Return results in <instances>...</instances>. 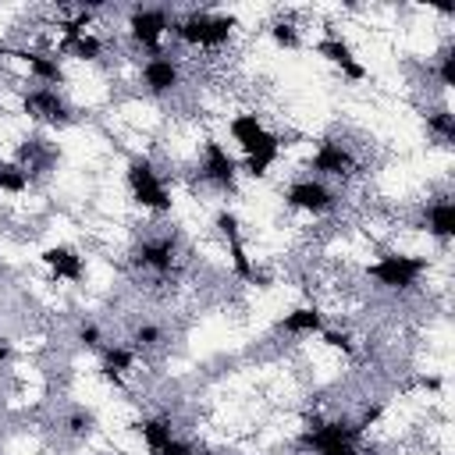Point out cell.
<instances>
[{"label":"cell","instance_id":"1","mask_svg":"<svg viewBox=\"0 0 455 455\" xmlns=\"http://www.w3.org/2000/svg\"><path fill=\"white\" fill-rule=\"evenodd\" d=\"M235 28H238V18L213 11V7H188L185 14H174V21H171V36L181 46L199 50V53L224 50L235 39Z\"/></svg>","mask_w":455,"mask_h":455},{"label":"cell","instance_id":"2","mask_svg":"<svg viewBox=\"0 0 455 455\" xmlns=\"http://www.w3.org/2000/svg\"><path fill=\"white\" fill-rule=\"evenodd\" d=\"M430 267H434L430 256H419V252H380L373 263L363 267V274L380 291L405 295L423 281V274H430Z\"/></svg>","mask_w":455,"mask_h":455},{"label":"cell","instance_id":"3","mask_svg":"<svg viewBox=\"0 0 455 455\" xmlns=\"http://www.w3.org/2000/svg\"><path fill=\"white\" fill-rule=\"evenodd\" d=\"M124 185L135 206H142L146 213H171L174 196L164 181V174L156 171V164L149 156H132L124 167Z\"/></svg>","mask_w":455,"mask_h":455},{"label":"cell","instance_id":"4","mask_svg":"<svg viewBox=\"0 0 455 455\" xmlns=\"http://www.w3.org/2000/svg\"><path fill=\"white\" fill-rule=\"evenodd\" d=\"M213 228H217V235H220L224 245H228L231 274H235L238 281H245V284L267 288V284H270V274H263V270L252 263V256H249V249H245V238H242V220H238V213L228 210V206H220V210L213 213Z\"/></svg>","mask_w":455,"mask_h":455},{"label":"cell","instance_id":"5","mask_svg":"<svg viewBox=\"0 0 455 455\" xmlns=\"http://www.w3.org/2000/svg\"><path fill=\"white\" fill-rule=\"evenodd\" d=\"M171 21H174V11L139 4V7L128 11L124 28H128V39H132L139 50H146L149 57H156V53H164V36L171 32Z\"/></svg>","mask_w":455,"mask_h":455},{"label":"cell","instance_id":"6","mask_svg":"<svg viewBox=\"0 0 455 455\" xmlns=\"http://www.w3.org/2000/svg\"><path fill=\"white\" fill-rule=\"evenodd\" d=\"M306 167H309L313 178H320V181H327V178L348 181V178H355V171H359V156H355V149H352L348 142H341V139H320V142L313 146Z\"/></svg>","mask_w":455,"mask_h":455},{"label":"cell","instance_id":"7","mask_svg":"<svg viewBox=\"0 0 455 455\" xmlns=\"http://www.w3.org/2000/svg\"><path fill=\"white\" fill-rule=\"evenodd\" d=\"M199 181L213 192H235L238 188V160L228 153L220 139H203L199 146Z\"/></svg>","mask_w":455,"mask_h":455},{"label":"cell","instance_id":"8","mask_svg":"<svg viewBox=\"0 0 455 455\" xmlns=\"http://www.w3.org/2000/svg\"><path fill=\"white\" fill-rule=\"evenodd\" d=\"M178 256H181V238L174 231H160V235H149V238H142L135 245L132 263L139 270L153 274V277H167V274H174Z\"/></svg>","mask_w":455,"mask_h":455},{"label":"cell","instance_id":"9","mask_svg":"<svg viewBox=\"0 0 455 455\" xmlns=\"http://www.w3.org/2000/svg\"><path fill=\"white\" fill-rule=\"evenodd\" d=\"M284 206H291L299 213H309V217H327V213L338 210V192L327 181L306 174V178H295L284 188Z\"/></svg>","mask_w":455,"mask_h":455},{"label":"cell","instance_id":"10","mask_svg":"<svg viewBox=\"0 0 455 455\" xmlns=\"http://www.w3.org/2000/svg\"><path fill=\"white\" fill-rule=\"evenodd\" d=\"M21 110L32 117V121H39V124H68L71 121V107H68V100L60 96V89H50V85H36V89H28L25 96H21Z\"/></svg>","mask_w":455,"mask_h":455},{"label":"cell","instance_id":"11","mask_svg":"<svg viewBox=\"0 0 455 455\" xmlns=\"http://www.w3.org/2000/svg\"><path fill=\"white\" fill-rule=\"evenodd\" d=\"M281 149H284V135H277L274 128H267L249 149H242V160H238V174H245V178H267L270 174V167L277 164V156H281Z\"/></svg>","mask_w":455,"mask_h":455},{"label":"cell","instance_id":"12","mask_svg":"<svg viewBox=\"0 0 455 455\" xmlns=\"http://www.w3.org/2000/svg\"><path fill=\"white\" fill-rule=\"evenodd\" d=\"M139 82L149 96H171L178 92L181 85V64L171 57V53H156V57H146L142 68H139Z\"/></svg>","mask_w":455,"mask_h":455},{"label":"cell","instance_id":"13","mask_svg":"<svg viewBox=\"0 0 455 455\" xmlns=\"http://www.w3.org/2000/svg\"><path fill=\"white\" fill-rule=\"evenodd\" d=\"M316 57H323V60H331L338 71H341V78H348V82H363L370 71L355 60V53H352V46H348V39H341L338 32H327L323 39H316Z\"/></svg>","mask_w":455,"mask_h":455},{"label":"cell","instance_id":"14","mask_svg":"<svg viewBox=\"0 0 455 455\" xmlns=\"http://www.w3.org/2000/svg\"><path fill=\"white\" fill-rule=\"evenodd\" d=\"M14 60L25 64V71L39 82V85H50L57 89L64 82V64L53 50H36V46H14Z\"/></svg>","mask_w":455,"mask_h":455},{"label":"cell","instance_id":"15","mask_svg":"<svg viewBox=\"0 0 455 455\" xmlns=\"http://www.w3.org/2000/svg\"><path fill=\"white\" fill-rule=\"evenodd\" d=\"M423 228H427V235L430 238H437L441 245H448L451 238H455V199L448 196V192H441V196H434L427 206H423Z\"/></svg>","mask_w":455,"mask_h":455},{"label":"cell","instance_id":"16","mask_svg":"<svg viewBox=\"0 0 455 455\" xmlns=\"http://www.w3.org/2000/svg\"><path fill=\"white\" fill-rule=\"evenodd\" d=\"M39 259L50 267V274L57 281H68V284L85 281V256L78 249H71V245H50V249L39 252Z\"/></svg>","mask_w":455,"mask_h":455},{"label":"cell","instance_id":"17","mask_svg":"<svg viewBox=\"0 0 455 455\" xmlns=\"http://www.w3.org/2000/svg\"><path fill=\"white\" fill-rule=\"evenodd\" d=\"M327 327V313L320 306H295L277 320V331L288 338H313Z\"/></svg>","mask_w":455,"mask_h":455},{"label":"cell","instance_id":"18","mask_svg":"<svg viewBox=\"0 0 455 455\" xmlns=\"http://www.w3.org/2000/svg\"><path fill=\"white\" fill-rule=\"evenodd\" d=\"M100 373H103V380L107 384H114V387H124V373H132L135 370V359H139V352L132 348V345H121V341H114V345H103L100 348Z\"/></svg>","mask_w":455,"mask_h":455},{"label":"cell","instance_id":"19","mask_svg":"<svg viewBox=\"0 0 455 455\" xmlns=\"http://www.w3.org/2000/svg\"><path fill=\"white\" fill-rule=\"evenodd\" d=\"M135 430H139V437H142V444H146L149 455H160V451L178 437L171 416H142V419L135 423Z\"/></svg>","mask_w":455,"mask_h":455},{"label":"cell","instance_id":"20","mask_svg":"<svg viewBox=\"0 0 455 455\" xmlns=\"http://www.w3.org/2000/svg\"><path fill=\"white\" fill-rule=\"evenodd\" d=\"M263 132H267V121L256 110H238V114L228 117V135H231V142L238 149H249Z\"/></svg>","mask_w":455,"mask_h":455},{"label":"cell","instance_id":"21","mask_svg":"<svg viewBox=\"0 0 455 455\" xmlns=\"http://www.w3.org/2000/svg\"><path fill=\"white\" fill-rule=\"evenodd\" d=\"M57 57H71V60H100L103 57V39L96 32H85V36H71V39H57Z\"/></svg>","mask_w":455,"mask_h":455},{"label":"cell","instance_id":"22","mask_svg":"<svg viewBox=\"0 0 455 455\" xmlns=\"http://www.w3.org/2000/svg\"><path fill=\"white\" fill-rule=\"evenodd\" d=\"M427 135H430L437 146H451V142H455V114H451L448 107L427 110Z\"/></svg>","mask_w":455,"mask_h":455},{"label":"cell","instance_id":"23","mask_svg":"<svg viewBox=\"0 0 455 455\" xmlns=\"http://www.w3.org/2000/svg\"><path fill=\"white\" fill-rule=\"evenodd\" d=\"M28 185H32V174L18 160H0V192L4 196H21V192H28Z\"/></svg>","mask_w":455,"mask_h":455},{"label":"cell","instance_id":"24","mask_svg":"<svg viewBox=\"0 0 455 455\" xmlns=\"http://www.w3.org/2000/svg\"><path fill=\"white\" fill-rule=\"evenodd\" d=\"M160 341H164V327H160V323L142 320V323L132 327V348H135V352H149V348H156Z\"/></svg>","mask_w":455,"mask_h":455},{"label":"cell","instance_id":"25","mask_svg":"<svg viewBox=\"0 0 455 455\" xmlns=\"http://www.w3.org/2000/svg\"><path fill=\"white\" fill-rule=\"evenodd\" d=\"M316 338H320L331 352H341V355H355V352H359V345H355L352 331H345V327H323Z\"/></svg>","mask_w":455,"mask_h":455},{"label":"cell","instance_id":"26","mask_svg":"<svg viewBox=\"0 0 455 455\" xmlns=\"http://www.w3.org/2000/svg\"><path fill=\"white\" fill-rule=\"evenodd\" d=\"M270 39H274V46H281V50H299V25L295 21H288V18H277V21H270Z\"/></svg>","mask_w":455,"mask_h":455},{"label":"cell","instance_id":"27","mask_svg":"<svg viewBox=\"0 0 455 455\" xmlns=\"http://www.w3.org/2000/svg\"><path fill=\"white\" fill-rule=\"evenodd\" d=\"M434 75H437V85H441V89H455V46H451V43L437 53Z\"/></svg>","mask_w":455,"mask_h":455},{"label":"cell","instance_id":"28","mask_svg":"<svg viewBox=\"0 0 455 455\" xmlns=\"http://www.w3.org/2000/svg\"><path fill=\"white\" fill-rule=\"evenodd\" d=\"M75 338L89 348V352H100L103 345H107V338H103V327L100 323H92V320H82L78 323V331H75Z\"/></svg>","mask_w":455,"mask_h":455},{"label":"cell","instance_id":"29","mask_svg":"<svg viewBox=\"0 0 455 455\" xmlns=\"http://www.w3.org/2000/svg\"><path fill=\"white\" fill-rule=\"evenodd\" d=\"M89 427H92V416H89V412H71V416H68V430H71V434L82 437V434H89Z\"/></svg>","mask_w":455,"mask_h":455},{"label":"cell","instance_id":"30","mask_svg":"<svg viewBox=\"0 0 455 455\" xmlns=\"http://www.w3.org/2000/svg\"><path fill=\"white\" fill-rule=\"evenodd\" d=\"M11 355H14V348H11V345H7V341H0V363H7V359H11Z\"/></svg>","mask_w":455,"mask_h":455},{"label":"cell","instance_id":"31","mask_svg":"<svg viewBox=\"0 0 455 455\" xmlns=\"http://www.w3.org/2000/svg\"><path fill=\"white\" fill-rule=\"evenodd\" d=\"M7 57H14V46H11V43H4V39H0V60H7Z\"/></svg>","mask_w":455,"mask_h":455}]
</instances>
